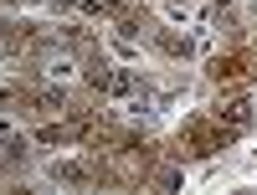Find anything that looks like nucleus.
Masks as SVG:
<instances>
[{
    "label": "nucleus",
    "mask_w": 257,
    "mask_h": 195,
    "mask_svg": "<svg viewBox=\"0 0 257 195\" xmlns=\"http://www.w3.org/2000/svg\"><path fill=\"white\" fill-rule=\"evenodd\" d=\"M231 139H237V128H226L221 118H206V113H201V118H190L180 134H175L170 149H175V159H180V154H185V159H211V154H221Z\"/></svg>",
    "instance_id": "1"
},
{
    "label": "nucleus",
    "mask_w": 257,
    "mask_h": 195,
    "mask_svg": "<svg viewBox=\"0 0 257 195\" xmlns=\"http://www.w3.org/2000/svg\"><path fill=\"white\" fill-rule=\"evenodd\" d=\"M252 52H221V57H211V82H216V88H231V82H242L247 72H252Z\"/></svg>",
    "instance_id": "2"
},
{
    "label": "nucleus",
    "mask_w": 257,
    "mask_h": 195,
    "mask_svg": "<svg viewBox=\"0 0 257 195\" xmlns=\"http://www.w3.org/2000/svg\"><path fill=\"white\" fill-rule=\"evenodd\" d=\"M52 180H62V185H93L98 180V164H93V154H88V164H82V159H57L52 164Z\"/></svg>",
    "instance_id": "3"
},
{
    "label": "nucleus",
    "mask_w": 257,
    "mask_h": 195,
    "mask_svg": "<svg viewBox=\"0 0 257 195\" xmlns=\"http://www.w3.org/2000/svg\"><path fill=\"white\" fill-rule=\"evenodd\" d=\"M211 113H216L226 128H237V134H242V128L252 123V103H247V98H221L216 108H211Z\"/></svg>",
    "instance_id": "4"
},
{
    "label": "nucleus",
    "mask_w": 257,
    "mask_h": 195,
    "mask_svg": "<svg viewBox=\"0 0 257 195\" xmlns=\"http://www.w3.org/2000/svg\"><path fill=\"white\" fill-rule=\"evenodd\" d=\"M149 41L165 52V57H190V41L185 36H170V31H149Z\"/></svg>",
    "instance_id": "5"
}]
</instances>
